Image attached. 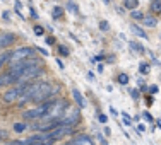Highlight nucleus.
<instances>
[{
	"label": "nucleus",
	"mask_w": 161,
	"mask_h": 145,
	"mask_svg": "<svg viewBox=\"0 0 161 145\" xmlns=\"http://www.w3.org/2000/svg\"><path fill=\"white\" fill-rule=\"evenodd\" d=\"M79 121H80V109L77 106L67 104V108L64 109L62 116H60V120H58V125H65V127L74 128Z\"/></svg>",
	"instance_id": "nucleus-1"
},
{
	"label": "nucleus",
	"mask_w": 161,
	"mask_h": 145,
	"mask_svg": "<svg viewBox=\"0 0 161 145\" xmlns=\"http://www.w3.org/2000/svg\"><path fill=\"white\" fill-rule=\"evenodd\" d=\"M52 106H53V102H43V104L38 106V108L24 111L22 113V118H24V120H40V118H45Z\"/></svg>",
	"instance_id": "nucleus-2"
},
{
	"label": "nucleus",
	"mask_w": 161,
	"mask_h": 145,
	"mask_svg": "<svg viewBox=\"0 0 161 145\" xmlns=\"http://www.w3.org/2000/svg\"><path fill=\"white\" fill-rule=\"evenodd\" d=\"M41 74H43V67H40V65H36V67H29L19 75L17 84H24V85L26 84H31L34 79H38Z\"/></svg>",
	"instance_id": "nucleus-3"
},
{
	"label": "nucleus",
	"mask_w": 161,
	"mask_h": 145,
	"mask_svg": "<svg viewBox=\"0 0 161 145\" xmlns=\"http://www.w3.org/2000/svg\"><path fill=\"white\" fill-rule=\"evenodd\" d=\"M34 51H36V49L31 48V46H21V48H17V49H14V51H12L10 62L16 63V62H22V60H26V58H33Z\"/></svg>",
	"instance_id": "nucleus-4"
},
{
	"label": "nucleus",
	"mask_w": 161,
	"mask_h": 145,
	"mask_svg": "<svg viewBox=\"0 0 161 145\" xmlns=\"http://www.w3.org/2000/svg\"><path fill=\"white\" fill-rule=\"evenodd\" d=\"M22 91H24V84H17V85L10 87V89L5 91V92H3V96H2L3 102H7V104H12V102L19 101V97H21Z\"/></svg>",
	"instance_id": "nucleus-5"
},
{
	"label": "nucleus",
	"mask_w": 161,
	"mask_h": 145,
	"mask_svg": "<svg viewBox=\"0 0 161 145\" xmlns=\"http://www.w3.org/2000/svg\"><path fill=\"white\" fill-rule=\"evenodd\" d=\"M52 94H53V87L50 85L48 82H41L40 89L36 91V94H34V97H33V102H41V104H43Z\"/></svg>",
	"instance_id": "nucleus-6"
},
{
	"label": "nucleus",
	"mask_w": 161,
	"mask_h": 145,
	"mask_svg": "<svg viewBox=\"0 0 161 145\" xmlns=\"http://www.w3.org/2000/svg\"><path fill=\"white\" fill-rule=\"evenodd\" d=\"M72 133H74V128L65 127V125H58L57 128H53L52 132H50V135H52L53 140H60V138H64V137H67V135H72Z\"/></svg>",
	"instance_id": "nucleus-7"
},
{
	"label": "nucleus",
	"mask_w": 161,
	"mask_h": 145,
	"mask_svg": "<svg viewBox=\"0 0 161 145\" xmlns=\"http://www.w3.org/2000/svg\"><path fill=\"white\" fill-rule=\"evenodd\" d=\"M17 84V77L10 72H5V74H0V87H7V85H14Z\"/></svg>",
	"instance_id": "nucleus-8"
},
{
	"label": "nucleus",
	"mask_w": 161,
	"mask_h": 145,
	"mask_svg": "<svg viewBox=\"0 0 161 145\" xmlns=\"http://www.w3.org/2000/svg\"><path fill=\"white\" fill-rule=\"evenodd\" d=\"M72 97H74V101L77 102V108H79V109H84V108H87V101L84 99V96L79 92L77 89H72Z\"/></svg>",
	"instance_id": "nucleus-9"
},
{
	"label": "nucleus",
	"mask_w": 161,
	"mask_h": 145,
	"mask_svg": "<svg viewBox=\"0 0 161 145\" xmlns=\"http://www.w3.org/2000/svg\"><path fill=\"white\" fill-rule=\"evenodd\" d=\"M16 41V34H12V33H5V34H2V39H0V48H7V46H10V44Z\"/></svg>",
	"instance_id": "nucleus-10"
},
{
	"label": "nucleus",
	"mask_w": 161,
	"mask_h": 145,
	"mask_svg": "<svg viewBox=\"0 0 161 145\" xmlns=\"http://www.w3.org/2000/svg\"><path fill=\"white\" fill-rule=\"evenodd\" d=\"M72 145H93V140L87 135H79L75 140H72Z\"/></svg>",
	"instance_id": "nucleus-11"
},
{
	"label": "nucleus",
	"mask_w": 161,
	"mask_h": 145,
	"mask_svg": "<svg viewBox=\"0 0 161 145\" xmlns=\"http://www.w3.org/2000/svg\"><path fill=\"white\" fill-rule=\"evenodd\" d=\"M142 24L146 26V28H156V26H158V19L153 17V16H144Z\"/></svg>",
	"instance_id": "nucleus-12"
},
{
	"label": "nucleus",
	"mask_w": 161,
	"mask_h": 145,
	"mask_svg": "<svg viewBox=\"0 0 161 145\" xmlns=\"http://www.w3.org/2000/svg\"><path fill=\"white\" fill-rule=\"evenodd\" d=\"M130 29H132V33L136 34V36L142 38V39H147V34H146V31H144L142 28H139L137 24H132V26H130Z\"/></svg>",
	"instance_id": "nucleus-13"
},
{
	"label": "nucleus",
	"mask_w": 161,
	"mask_h": 145,
	"mask_svg": "<svg viewBox=\"0 0 161 145\" xmlns=\"http://www.w3.org/2000/svg\"><path fill=\"white\" fill-rule=\"evenodd\" d=\"M137 5H139V0H124V7L129 10H137Z\"/></svg>",
	"instance_id": "nucleus-14"
},
{
	"label": "nucleus",
	"mask_w": 161,
	"mask_h": 145,
	"mask_svg": "<svg viewBox=\"0 0 161 145\" xmlns=\"http://www.w3.org/2000/svg\"><path fill=\"white\" fill-rule=\"evenodd\" d=\"M10 56H12V51H3L2 55H0V68H2L7 62H9Z\"/></svg>",
	"instance_id": "nucleus-15"
},
{
	"label": "nucleus",
	"mask_w": 161,
	"mask_h": 145,
	"mask_svg": "<svg viewBox=\"0 0 161 145\" xmlns=\"http://www.w3.org/2000/svg\"><path fill=\"white\" fill-rule=\"evenodd\" d=\"M28 130V123H24V121H19V123H14V132L17 133H22Z\"/></svg>",
	"instance_id": "nucleus-16"
},
{
	"label": "nucleus",
	"mask_w": 161,
	"mask_h": 145,
	"mask_svg": "<svg viewBox=\"0 0 161 145\" xmlns=\"http://www.w3.org/2000/svg\"><path fill=\"white\" fill-rule=\"evenodd\" d=\"M129 46L132 48V51H136V53H137V51H139V53H144V51H146L142 44H141V43H136V41H130Z\"/></svg>",
	"instance_id": "nucleus-17"
},
{
	"label": "nucleus",
	"mask_w": 161,
	"mask_h": 145,
	"mask_svg": "<svg viewBox=\"0 0 161 145\" xmlns=\"http://www.w3.org/2000/svg\"><path fill=\"white\" fill-rule=\"evenodd\" d=\"M151 10L153 12H161V0H151Z\"/></svg>",
	"instance_id": "nucleus-18"
},
{
	"label": "nucleus",
	"mask_w": 161,
	"mask_h": 145,
	"mask_svg": "<svg viewBox=\"0 0 161 145\" xmlns=\"http://www.w3.org/2000/svg\"><path fill=\"white\" fill-rule=\"evenodd\" d=\"M52 16H53V19H60L64 16V9H62V7H55L53 12H52Z\"/></svg>",
	"instance_id": "nucleus-19"
},
{
	"label": "nucleus",
	"mask_w": 161,
	"mask_h": 145,
	"mask_svg": "<svg viewBox=\"0 0 161 145\" xmlns=\"http://www.w3.org/2000/svg\"><path fill=\"white\" fill-rule=\"evenodd\" d=\"M117 82H118V84H122V85L129 84V75H127V74H120V75L117 77Z\"/></svg>",
	"instance_id": "nucleus-20"
},
{
	"label": "nucleus",
	"mask_w": 161,
	"mask_h": 145,
	"mask_svg": "<svg viewBox=\"0 0 161 145\" xmlns=\"http://www.w3.org/2000/svg\"><path fill=\"white\" fill-rule=\"evenodd\" d=\"M58 53H60L62 56H69V55H70L69 48H67V46H64V44H58Z\"/></svg>",
	"instance_id": "nucleus-21"
},
{
	"label": "nucleus",
	"mask_w": 161,
	"mask_h": 145,
	"mask_svg": "<svg viewBox=\"0 0 161 145\" xmlns=\"http://www.w3.org/2000/svg\"><path fill=\"white\" fill-rule=\"evenodd\" d=\"M130 16H132V19H136V21H142V19H144V14L139 12V10H134V12H130Z\"/></svg>",
	"instance_id": "nucleus-22"
},
{
	"label": "nucleus",
	"mask_w": 161,
	"mask_h": 145,
	"mask_svg": "<svg viewBox=\"0 0 161 145\" xmlns=\"http://www.w3.org/2000/svg\"><path fill=\"white\" fill-rule=\"evenodd\" d=\"M139 72L141 74H149V65L147 63H141L139 65Z\"/></svg>",
	"instance_id": "nucleus-23"
},
{
	"label": "nucleus",
	"mask_w": 161,
	"mask_h": 145,
	"mask_svg": "<svg viewBox=\"0 0 161 145\" xmlns=\"http://www.w3.org/2000/svg\"><path fill=\"white\" fill-rule=\"evenodd\" d=\"M99 29L101 31H110V24L106 21H99Z\"/></svg>",
	"instance_id": "nucleus-24"
},
{
	"label": "nucleus",
	"mask_w": 161,
	"mask_h": 145,
	"mask_svg": "<svg viewBox=\"0 0 161 145\" xmlns=\"http://www.w3.org/2000/svg\"><path fill=\"white\" fill-rule=\"evenodd\" d=\"M96 138H98V142L101 143V145H110L108 142H106V138H105V135H101V133H96Z\"/></svg>",
	"instance_id": "nucleus-25"
},
{
	"label": "nucleus",
	"mask_w": 161,
	"mask_h": 145,
	"mask_svg": "<svg viewBox=\"0 0 161 145\" xmlns=\"http://www.w3.org/2000/svg\"><path fill=\"white\" fill-rule=\"evenodd\" d=\"M34 34H36V36H43L45 28H41V26H34Z\"/></svg>",
	"instance_id": "nucleus-26"
},
{
	"label": "nucleus",
	"mask_w": 161,
	"mask_h": 145,
	"mask_svg": "<svg viewBox=\"0 0 161 145\" xmlns=\"http://www.w3.org/2000/svg\"><path fill=\"white\" fill-rule=\"evenodd\" d=\"M122 118H124V123H125V125H130V123H132V118H130L127 113H122Z\"/></svg>",
	"instance_id": "nucleus-27"
},
{
	"label": "nucleus",
	"mask_w": 161,
	"mask_h": 145,
	"mask_svg": "<svg viewBox=\"0 0 161 145\" xmlns=\"http://www.w3.org/2000/svg\"><path fill=\"white\" fill-rule=\"evenodd\" d=\"M67 9H70V10H72V12H75V14H77V12H79V9H77V5H75V3H74V2H69V5H67Z\"/></svg>",
	"instance_id": "nucleus-28"
},
{
	"label": "nucleus",
	"mask_w": 161,
	"mask_h": 145,
	"mask_svg": "<svg viewBox=\"0 0 161 145\" xmlns=\"http://www.w3.org/2000/svg\"><path fill=\"white\" fill-rule=\"evenodd\" d=\"M98 120H99V123H106V121H108V116H106V114H103V113H99L98 114Z\"/></svg>",
	"instance_id": "nucleus-29"
},
{
	"label": "nucleus",
	"mask_w": 161,
	"mask_h": 145,
	"mask_svg": "<svg viewBox=\"0 0 161 145\" xmlns=\"http://www.w3.org/2000/svg\"><path fill=\"white\" fill-rule=\"evenodd\" d=\"M142 116H144V120H147V121H149V123H153V121H154V118H153L147 111H144V113H142Z\"/></svg>",
	"instance_id": "nucleus-30"
},
{
	"label": "nucleus",
	"mask_w": 161,
	"mask_h": 145,
	"mask_svg": "<svg viewBox=\"0 0 161 145\" xmlns=\"http://www.w3.org/2000/svg\"><path fill=\"white\" fill-rule=\"evenodd\" d=\"M130 96H132V99H139V91L132 89V91H130Z\"/></svg>",
	"instance_id": "nucleus-31"
},
{
	"label": "nucleus",
	"mask_w": 161,
	"mask_h": 145,
	"mask_svg": "<svg viewBox=\"0 0 161 145\" xmlns=\"http://www.w3.org/2000/svg\"><path fill=\"white\" fill-rule=\"evenodd\" d=\"M45 41H47V44H50V46H52V44H55V38H53V36H48Z\"/></svg>",
	"instance_id": "nucleus-32"
},
{
	"label": "nucleus",
	"mask_w": 161,
	"mask_h": 145,
	"mask_svg": "<svg viewBox=\"0 0 161 145\" xmlns=\"http://www.w3.org/2000/svg\"><path fill=\"white\" fill-rule=\"evenodd\" d=\"M5 138H7V132L5 130H0V142H3Z\"/></svg>",
	"instance_id": "nucleus-33"
},
{
	"label": "nucleus",
	"mask_w": 161,
	"mask_h": 145,
	"mask_svg": "<svg viewBox=\"0 0 161 145\" xmlns=\"http://www.w3.org/2000/svg\"><path fill=\"white\" fill-rule=\"evenodd\" d=\"M36 51H40L41 53V55H43V56H48L50 55V53L47 51V49H45V48H36Z\"/></svg>",
	"instance_id": "nucleus-34"
},
{
	"label": "nucleus",
	"mask_w": 161,
	"mask_h": 145,
	"mask_svg": "<svg viewBox=\"0 0 161 145\" xmlns=\"http://www.w3.org/2000/svg\"><path fill=\"white\" fill-rule=\"evenodd\" d=\"M158 85H151V87H149V92H151V94H156V92H158Z\"/></svg>",
	"instance_id": "nucleus-35"
},
{
	"label": "nucleus",
	"mask_w": 161,
	"mask_h": 145,
	"mask_svg": "<svg viewBox=\"0 0 161 145\" xmlns=\"http://www.w3.org/2000/svg\"><path fill=\"white\" fill-rule=\"evenodd\" d=\"M29 12H31V17L33 19H38V14H36V10H34L33 7H29Z\"/></svg>",
	"instance_id": "nucleus-36"
},
{
	"label": "nucleus",
	"mask_w": 161,
	"mask_h": 145,
	"mask_svg": "<svg viewBox=\"0 0 161 145\" xmlns=\"http://www.w3.org/2000/svg\"><path fill=\"white\" fill-rule=\"evenodd\" d=\"M110 135H112V130L106 127V128H105V137H110Z\"/></svg>",
	"instance_id": "nucleus-37"
},
{
	"label": "nucleus",
	"mask_w": 161,
	"mask_h": 145,
	"mask_svg": "<svg viewBox=\"0 0 161 145\" xmlns=\"http://www.w3.org/2000/svg\"><path fill=\"white\" fill-rule=\"evenodd\" d=\"M57 65H58L60 68H65V67H64V63H62V60H58V58H57Z\"/></svg>",
	"instance_id": "nucleus-38"
},
{
	"label": "nucleus",
	"mask_w": 161,
	"mask_h": 145,
	"mask_svg": "<svg viewBox=\"0 0 161 145\" xmlns=\"http://www.w3.org/2000/svg\"><path fill=\"white\" fill-rule=\"evenodd\" d=\"M137 130H139V132H141V133H142V132H144V130H146V127H144V125H139V127H137Z\"/></svg>",
	"instance_id": "nucleus-39"
},
{
	"label": "nucleus",
	"mask_w": 161,
	"mask_h": 145,
	"mask_svg": "<svg viewBox=\"0 0 161 145\" xmlns=\"http://www.w3.org/2000/svg\"><path fill=\"white\" fill-rule=\"evenodd\" d=\"M96 60H98V62H101V60H103V55H98L96 58H94V62H96Z\"/></svg>",
	"instance_id": "nucleus-40"
},
{
	"label": "nucleus",
	"mask_w": 161,
	"mask_h": 145,
	"mask_svg": "<svg viewBox=\"0 0 161 145\" xmlns=\"http://www.w3.org/2000/svg\"><path fill=\"white\" fill-rule=\"evenodd\" d=\"M158 127L161 128V120H158Z\"/></svg>",
	"instance_id": "nucleus-41"
},
{
	"label": "nucleus",
	"mask_w": 161,
	"mask_h": 145,
	"mask_svg": "<svg viewBox=\"0 0 161 145\" xmlns=\"http://www.w3.org/2000/svg\"><path fill=\"white\" fill-rule=\"evenodd\" d=\"M65 145H72V142H69V143H65Z\"/></svg>",
	"instance_id": "nucleus-42"
}]
</instances>
